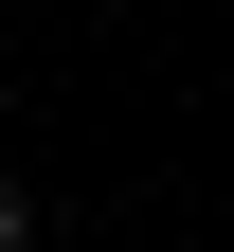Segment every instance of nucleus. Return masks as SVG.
Here are the masks:
<instances>
[{"instance_id":"obj_1","label":"nucleus","mask_w":234,"mask_h":252,"mask_svg":"<svg viewBox=\"0 0 234 252\" xmlns=\"http://www.w3.org/2000/svg\"><path fill=\"white\" fill-rule=\"evenodd\" d=\"M0 252H36V198H18V180H0Z\"/></svg>"}]
</instances>
